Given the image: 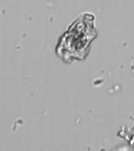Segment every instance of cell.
<instances>
[{"label": "cell", "instance_id": "1", "mask_svg": "<svg viewBox=\"0 0 134 151\" xmlns=\"http://www.w3.org/2000/svg\"><path fill=\"white\" fill-rule=\"evenodd\" d=\"M96 17L90 12L78 15L60 36L55 53L64 64L85 61L97 38Z\"/></svg>", "mask_w": 134, "mask_h": 151}, {"label": "cell", "instance_id": "2", "mask_svg": "<svg viewBox=\"0 0 134 151\" xmlns=\"http://www.w3.org/2000/svg\"><path fill=\"white\" fill-rule=\"evenodd\" d=\"M130 69H131V71L134 72V58L133 59V61H132L131 62V65H130Z\"/></svg>", "mask_w": 134, "mask_h": 151}]
</instances>
